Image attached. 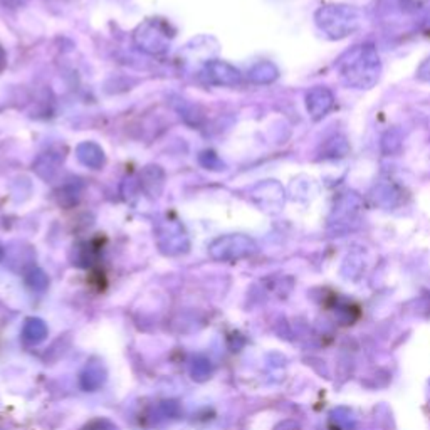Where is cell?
Masks as SVG:
<instances>
[{
	"label": "cell",
	"mask_w": 430,
	"mask_h": 430,
	"mask_svg": "<svg viewBox=\"0 0 430 430\" xmlns=\"http://www.w3.org/2000/svg\"><path fill=\"white\" fill-rule=\"evenodd\" d=\"M340 77L348 88L370 90L378 83L381 74V61L375 46H355L346 51L338 61Z\"/></svg>",
	"instance_id": "obj_1"
},
{
	"label": "cell",
	"mask_w": 430,
	"mask_h": 430,
	"mask_svg": "<svg viewBox=\"0 0 430 430\" xmlns=\"http://www.w3.org/2000/svg\"><path fill=\"white\" fill-rule=\"evenodd\" d=\"M316 25L331 39H344L363 25V12L351 5H325L316 10Z\"/></svg>",
	"instance_id": "obj_2"
},
{
	"label": "cell",
	"mask_w": 430,
	"mask_h": 430,
	"mask_svg": "<svg viewBox=\"0 0 430 430\" xmlns=\"http://www.w3.org/2000/svg\"><path fill=\"white\" fill-rule=\"evenodd\" d=\"M210 255L217 261H233V259H242L252 255L257 251L254 240L242 233H231L215 239L209 247Z\"/></svg>",
	"instance_id": "obj_3"
},
{
	"label": "cell",
	"mask_w": 430,
	"mask_h": 430,
	"mask_svg": "<svg viewBox=\"0 0 430 430\" xmlns=\"http://www.w3.org/2000/svg\"><path fill=\"white\" fill-rule=\"evenodd\" d=\"M172 34H168V25L160 21H148L140 25L135 34V42L148 54H162L168 47Z\"/></svg>",
	"instance_id": "obj_4"
},
{
	"label": "cell",
	"mask_w": 430,
	"mask_h": 430,
	"mask_svg": "<svg viewBox=\"0 0 430 430\" xmlns=\"http://www.w3.org/2000/svg\"><path fill=\"white\" fill-rule=\"evenodd\" d=\"M202 79L214 86H236L242 81V76L227 62L209 61L202 71Z\"/></svg>",
	"instance_id": "obj_5"
},
{
	"label": "cell",
	"mask_w": 430,
	"mask_h": 430,
	"mask_svg": "<svg viewBox=\"0 0 430 430\" xmlns=\"http://www.w3.org/2000/svg\"><path fill=\"white\" fill-rule=\"evenodd\" d=\"M158 246L165 254H180L185 252L188 247L187 233H185L184 227L177 222H165L160 229H158Z\"/></svg>",
	"instance_id": "obj_6"
},
{
	"label": "cell",
	"mask_w": 430,
	"mask_h": 430,
	"mask_svg": "<svg viewBox=\"0 0 430 430\" xmlns=\"http://www.w3.org/2000/svg\"><path fill=\"white\" fill-rule=\"evenodd\" d=\"M335 106V96L326 88H313L306 96V108L314 121H320Z\"/></svg>",
	"instance_id": "obj_7"
},
{
	"label": "cell",
	"mask_w": 430,
	"mask_h": 430,
	"mask_svg": "<svg viewBox=\"0 0 430 430\" xmlns=\"http://www.w3.org/2000/svg\"><path fill=\"white\" fill-rule=\"evenodd\" d=\"M283 188L276 181H266V184L257 185L254 192V200L262 207V210L268 212H277L283 205Z\"/></svg>",
	"instance_id": "obj_8"
},
{
	"label": "cell",
	"mask_w": 430,
	"mask_h": 430,
	"mask_svg": "<svg viewBox=\"0 0 430 430\" xmlns=\"http://www.w3.org/2000/svg\"><path fill=\"white\" fill-rule=\"evenodd\" d=\"M77 160L83 163L84 166H90V168H101L105 165V151L101 150V147L92 142H84L76 148Z\"/></svg>",
	"instance_id": "obj_9"
},
{
	"label": "cell",
	"mask_w": 430,
	"mask_h": 430,
	"mask_svg": "<svg viewBox=\"0 0 430 430\" xmlns=\"http://www.w3.org/2000/svg\"><path fill=\"white\" fill-rule=\"evenodd\" d=\"M163 172L160 166H147L142 173V185L150 197H158L163 188Z\"/></svg>",
	"instance_id": "obj_10"
},
{
	"label": "cell",
	"mask_w": 430,
	"mask_h": 430,
	"mask_svg": "<svg viewBox=\"0 0 430 430\" xmlns=\"http://www.w3.org/2000/svg\"><path fill=\"white\" fill-rule=\"evenodd\" d=\"M251 81L257 84H268L273 83L277 77V69L276 66L270 64V62H259L249 71Z\"/></svg>",
	"instance_id": "obj_11"
},
{
	"label": "cell",
	"mask_w": 430,
	"mask_h": 430,
	"mask_svg": "<svg viewBox=\"0 0 430 430\" xmlns=\"http://www.w3.org/2000/svg\"><path fill=\"white\" fill-rule=\"evenodd\" d=\"M46 325H44L42 321L39 320H31L27 321V325H25L24 328V336L25 340L32 341V343H37V341H40L46 336Z\"/></svg>",
	"instance_id": "obj_12"
},
{
	"label": "cell",
	"mask_w": 430,
	"mask_h": 430,
	"mask_svg": "<svg viewBox=\"0 0 430 430\" xmlns=\"http://www.w3.org/2000/svg\"><path fill=\"white\" fill-rule=\"evenodd\" d=\"M200 163L209 170H220L222 166H224V163L218 160V157L214 151H203V153L200 155Z\"/></svg>",
	"instance_id": "obj_13"
},
{
	"label": "cell",
	"mask_w": 430,
	"mask_h": 430,
	"mask_svg": "<svg viewBox=\"0 0 430 430\" xmlns=\"http://www.w3.org/2000/svg\"><path fill=\"white\" fill-rule=\"evenodd\" d=\"M417 77L418 79L429 81L430 83V58L425 59V61L420 64V68H418V71H417Z\"/></svg>",
	"instance_id": "obj_14"
},
{
	"label": "cell",
	"mask_w": 430,
	"mask_h": 430,
	"mask_svg": "<svg viewBox=\"0 0 430 430\" xmlns=\"http://www.w3.org/2000/svg\"><path fill=\"white\" fill-rule=\"evenodd\" d=\"M5 66H7V54H5V51L2 49V46H0V71H2Z\"/></svg>",
	"instance_id": "obj_15"
},
{
	"label": "cell",
	"mask_w": 430,
	"mask_h": 430,
	"mask_svg": "<svg viewBox=\"0 0 430 430\" xmlns=\"http://www.w3.org/2000/svg\"><path fill=\"white\" fill-rule=\"evenodd\" d=\"M2 255H3V252H2V249H0V259H2Z\"/></svg>",
	"instance_id": "obj_16"
}]
</instances>
